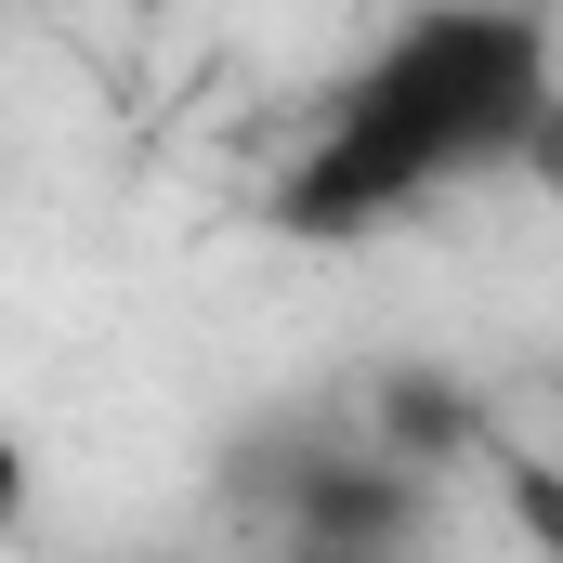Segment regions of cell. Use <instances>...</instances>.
Segmentation results:
<instances>
[{"mask_svg":"<svg viewBox=\"0 0 563 563\" xmlns=\"http://www.w3.org/2000/svg\"><path fill=\"white\" fill-rule=\"evenodd\" d=\"M276 563H394V551H276Z\"/></svg>","mask_w":563,"mask_h":563,"instance_id":"7a4b0ae2","label":"cell"},{"mask_svg":"<svg viewBox=\"0 0 563 563\" xmlns=\"http://www.w3.org/2000/svg\"><path fill=\"white\" fill-rule=\"evenodd\" d=\"M551 132H563V40L538 13H407L314 106V132L276 184V223L380 236V223H407L459 184L538 170Z\"/></svg>","mask_w":563,"mask_h":563,"instance_id":"6da1fadb","label":"cell"}]
</instances>
